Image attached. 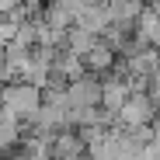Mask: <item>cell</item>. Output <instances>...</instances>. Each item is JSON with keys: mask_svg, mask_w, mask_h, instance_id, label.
Listing matches in <instances>:
<instances>
[{"mask_svg": "<svg viewBox=\"0 0 160 160\" xmlns=\"http://www.w3.org/2000/svg\"><path fill=\"white\" fill-rule=\"evenodd\" d=\"M73 24H80V28H87V32H94V35H101V32L112 24L108 4H87L84 11L77 14V21H73Z\"/></svg>", "mask_w": 160, "mask_h": 160, "instance_id": "obj_6", "label": "cell"}, {"mask_svg": "<svg viewBox=\"0 0 160 160\" xmlns=\"http://www.w3.org/2000/svg\"><path fill=\"white\" fill-rule=\"evenodd\" d=\"M101 35L87 32V28H80V24H73V28H66V38H63V49L66 52H77V56H84V52H91L98 45Z\"/></svg>", "mask_w": 160, "mask_h": 160, "instance_id": "obj_7", "label": "cell"}, {"mask_svg": "<svg viewBox=\"0 0 160 160\" xmlns=\"http://www.w3.org/2000/svg\"><path fill=\"white\" fill-rule=\"evenodd\" d=\"M84 66H87V73H98V77H108L115 66H118V52L104 42V38H98V45L91 49V52H84Z\"/></svg>", "mask_w": 160, "mask_h": 160, "instance_id": "obj_5", "label": "cell"}, {"mask_svg": "<svg viewBox=\"0 0 160 160\" xmlns=\"http://www.w3.org/2000/svg\"><path fill=\"white\" fill-rule=\"evenodd\" d=\"M24 136V125L21 122H7V118H0V153H11Z\"/></svg>", "mask_w": 160, "mask_h": 160, "instance_id": "obj_8", "label": "cell"}, {"mask_svg": "<svg viewBox=\"0 0 160 160\" xmlns=\"http://www.w3.org/2000/svg\"><path fill=\"white\" fill-rule=\"evenodd\" d=\"M0 104L21 118V125L28 122L38 108H42V87L28 84V80H11V84H0Z\"/></svg>", "mask_w": 160, "mask_h": 160, "instance_id": "obj_1", "label": "cell"}, {"mask_svg": "<svg viewBox=\"0 0 160 160\" xmlns=\"http://www.w3.org/2000/svg\"><path fill=\"white\" fill-rule=\"evenodd\" d=\"M18 7H21V0H0V18L11 14V11H18Z\"/></svg>", "mask_w": 160, "mask_h": 160, "instance_id": "obj_9", "label": "cell"}, {"mask_svg": "<svg viewBox=\"0 0 160 160\" xmlns=\"http://www.w3.org/2000/svg\"><path fill=\"white\" fill-rule=\"evenodd\" d=\"M66 104L70 108H98L101 104V77L84 73L66 84Z\"/></svg>", "mask_w": 160, "mask_h": 160, "instance_id": "obj_3", "label": "cell"}, {"mask_svg": "<svg viewBox=\"0 0 160 160\" xmlns=\"http://www.w3.org/2000/svg\"><path fill=\"white\" fill-rule=\"evenodd\" d=\"M129 94H132V84L125 77H118V73L101 77V108H108V112L118 115V108L129 101Z\"/></svg>", "mask_w": 160, "mask_h": 160, "instance_id": "obj_4", "label": "cell"}, {"mask_svg": "<svg viewBox=\"0 0 160 160\" xmlns=\"http://www.w3.org/2000/svg\"><path fill=\"white\" fill-rule=\"evenodd\" d=\"M160 115V104L153 101L150 91H132L129 101L118 108V125L122 129H132V125H153Z\"/></svg>", "mask_w": 160, "mask_h": 160, "instance_id": "obj_2", "label": "cell"}]
</instances>
